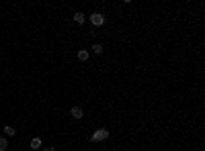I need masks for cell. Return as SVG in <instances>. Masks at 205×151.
Returning <instances> with one entry per match:
<instances>
[{"mask_svg":"<svg viewBox=\"0 0 205 151\" xmlns=\"http://www.w3.org/2000/svg\"><path fill=\"white\" fill-rule=\"evenodd\" d=\"M107 137H109V131H107V129H98V131H94L93 133V137H90V141H105V139H107Z\"/></svg>","mask_w":205,"mask_h":151,"instance_id":"obj_1","label":"cell"},{"mask_svg":"<svg viewBox=\"0 0 205 151\" xmlns=\"http://www.w3.org/2000/svg\"><path fill=\"white\" fill-rule=\"evenodd\" d=\"M90 23H93V27H101V24L105 23V16H102L101 12H93V15H90Z\"/></svg>","mask_w":205,"mask_h":151,"instance_id":"obj_2","label":"cell"},{"mask_svg":"<svg viewBox=\"0 0 205 151\" xmlns=\"http://www.w3.org/2000/svg\"><path fill=\"white\" fill-rule=\"evenodd\" d=\"M70 114H72L74 118H78V121H80V118L84 117V112H82V108H80V106H72V110H70Z\"/></svg>","mask_w":205,"mask_h":151,"instance_id":"obj_3","label":"cell"},{"mask_svg":"<svg viewBox=\"0 0 205 151\" xmlns=\"http://www.w3.org/2000/svg\"><path fill=\"white\" fill-rule=\"evenodd\" d=\"M2 131H4V135H6V137H15V135H17L15 127H10V125H6V127L2 129Z\"/></svg>","mask_w":205,"mask_h":151,"instance_id":"obj_4","label":"cell"},{"mask_svg":"<svg viewBox=\"0 0 205 151\" xmlns=\"http://www.w3.org/2000/svg\"><path fill=\"white\" fill-rule=\"evenodd\" d=\"M84 20H86V16L82 15V12H76V15H74V23H78V24H82Z\"/></svg>","mask_w":205,"mask_h":151,"instance_id":"obj_5","label":"cell"},{"mask_svg":"<svg viewBox=\"0 0 205 151\" xmlns=\"http://www.w3.org/2000/svg\"><path fill=\"white\" fill-rule=\"evenodd\" d=\"M78 59H80V61H86V59H88V51L80 49V51H78Z\"/></svg>","mask_w":205,"mask_h":151,"instance_id":"obj_6","label":"cell"},{"mask_svg":"<svg viewBox=\"0 0 205 151\" xmlns=\"http://www.w3.org/2000/svg\"><path fill=\"white\" fill-rule=\"evenodd\" d=\"M41 147V139H37V137H35L33 141H31V149H39Z\"/></svg>","mask_w":205,"mask_h":151,"instance_id":"obj_7","label":"cell"},{"mask_svg":"<svg viewBox=\"0 0 205 151\" xmlns=\"http://www.w3.org/2000/svg\"><path fill=\"white\" fill-rule=\"evenodd\" d=\"M6 147H8V141L4 137H0V151H6Z\"/></svg>","mask_w":205,"mask_h":151,"instance_id":"obj_8","label":"cell"},{"mask_svg":"<svg viewBox=\"0 0 205 151\" xmlns=\"http://www.w3.org/2000/svg\"><path fill=\"white\" fill-rule=\"evenodd\" d=\"M93 51H94V53H97V55H101V53H102V45L94 43V45H93Z\"/></svg>","mask_w":205,"mask_h":151,"instance_id":"obj_9","label":"cell"},{"mask_svg":"<svg viewBox=\"0 0 205 151\" xmlns=\"http://www.w3.org/2000/svg\"><path fill=\"white\" fill-rule=\"evenodd\" d=\"M43 151H54V147H45V149Z\"/></svg>","mask_w":205,"mask_h":151,"instance_id":"obj_10","label":"cell"}]
</instances>
